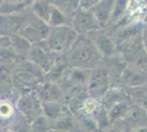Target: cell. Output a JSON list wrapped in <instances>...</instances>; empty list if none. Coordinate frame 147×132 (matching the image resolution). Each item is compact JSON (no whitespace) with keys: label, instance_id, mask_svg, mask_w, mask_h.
Returning a JSON list of instances; mask_svg holds the SVG:
<instances>
[{"label":"cell","instance_id":"19","mask_svg":"<svg viewBox=\"0 0 147 132\" xmlns=\"http://www.w3.org/2000/svg\"><path fill=\"white\" fill-rule=\"evenodd\" d=\"M0 108H1V119L8 120L13 117L14 108H13L12 104H10L9 101L7 100H2Z\"/></svg>","mask_w":147,"mask_h":132},{"label":"cell","instance_id":"22","mask_svg":"<svg viewBox=\"0 0 147 132\" xmlns=\"http://www.w3.org/2000/svg\"><path fill=\"white\" fill-rule=\"evenodd\" d=\"M142 40H143V44H144V47L147 53V24H145L143 26V30H142Z\"/></svg>","mask_w":147,"mask_h":132},{"label":"cell","instance_id":"1","mask_svg":"<svg viewBox=\"0 0 147 132\" xmlns=\"http://www.w3.org/2000/svg\"><path fill=\"white\" fill-rule=\"evenodd\" d=\"M68 63L70 67L92 69L100 64L101 53L90 37L79 34L70 50L68 51Z\"/></svg>","mask_w":147,"mask_h":132},{"label":"cell","instance_id":"20","mask_svg":"<svg viewBox=\"0 0 147 132\" xmlns=\"http://www.w3.org/2000/svg\"><path fill=\"white\" fill-rule=\"evenodd\" d=\"M134 96L136 104L147 111V88H145L144 91H142L140 94H134Z\"/></svg>","mask_w":147,"mask_h":132},{"label":"cell","instance_id":"11","mask_svg":"<svg viewBox=\"0 0 147 132\" xmlns=\"http://www.w3.org/2000/svg\"><path fill=\"white\" fill-rule=\"evenodd\" d=\"M63 89L58 85L53 82H46L37 85L36 96L38 99L43 102H52V101H59L63 96Z\"/></svg>","mask_w":147,"mask_h":132},{"label":"cell","instance_id":"13","mask_svg":"<svg viewBox=\"0 0 147 132\" xmlns=\"http://www.w3.org/2000/svg\"><path fill=\"white\" fill-rule=\"evenodd\" d=\"M43 112L45 117L49 121H55L61 117L67 116L66 114V108L64 105L59 104V101H52V102H43L42 104Z\"/></svg>","mask_w":147,"mask_h":132},{"label":"cell","instance_id":"14","mask_svg":"<svg viewBox=\"0 0 147 132\" xmlns=\"http://www.w3.org/2000/svg\"><path fill=\"white\" fill-rule=\"evenodd\" d=\"M129 110L131 109H129V104L125 100L120 101V102L115 104L114 106H112L108 111V117H109L110 123H117V122L122 121L127 116Z\"/></svg>","mask_w":147,"mask_h":132},{"label":"cell","instance_id":"10","mask_svg":"<svg viewBox=\"0 0 147 132\" xmlns=\"http://www.w3.org/2000/svg\"><path fill=\"white\" fill-rule=\"evenodd\" d=\"M147 13L146 3L143 0H129L126 9L121 19H125L127 24L142 23Z\"/></svg>","mask_w":147,"mask_h":132},{"label":"cell","instance_id":"18","mask_svg":"<svg viewBox=\"0 0 147 132\" xmlns=\"http://www.w3.org/2000/svg\"><path fill=\"white\" fill-rule=\"evenodd\" d=\"M49 121L47 118L44 117H38L37 119H35L32 123V132H47L49 130Z\"/></svg>","mask_w":147,"mask_h":132},{"label":"cell","instance_id":"24","mask_svg":"<svg viewBox=\"0 0 147 132\" xmlns=\"http://www.w3.org/2000/svg\"><path fill=\"white\" fill-rule=\"evenodd\" d=\"M105 132H123V131H121V130L117 129V128H107Z\"/></svg>","mask_w":147,"mask_h":132},{"label":"cell","instance_id":"12","mask_svg":"<svg viewBox=\"0 0 147 132\" xmlns=\"http://www.w3.org/2000/svg\"><path fill=\"white\" fill-rule=\"evenodd\" d=\"M114 1L115 0H100L97 5H94L90 9L101 28L107 26L111 21L114 9Z\"/></svg>","mask_w":147,"mask_h":132},{"label":"cell","instance_id":"2","mask_svg":"<svg viewBox=\"0 0 147 132\" xmlns=\"http://www.w3.org/2000/svg\"><path fill=\"white\" fill-rule=\"evenodd\" d=\"M78 35L79 34L70 24L53 26L51 28L49 37L46 39V43L49 50L54 54L68 53Z\"/></svg>","mask_w":147,"mask_h":132},{"label":"cell","instance_id":"3","mask_svg":"<svg viewBox=\"0 0 147 132\" xmlns=\"http://www.w3.org/2000/svg\"><path fill=\"white\" fill-rule=\"evenodd\" d=\"M51 31V25L40 19L34 13L26 16L23 24L21 26L19 34L26 39L30 43H37L45 41Z\"/></svg>","mask_w":147,"mask_h":132},{"label":"cell","instance_id":"8","mask_svg":"<svg viewBox=\"0 0 147 132\" xmlns=\"http://www.w3.org/2000/svg\"><path fill=\"white\" fill-rule=\"evenodd\" d=\"M90 35H92V40L96 44V46L98 47L99 52L101 53L102 57L111 58L117 54V45L113 37L109 35L101 29L91 33Z\"/></svg>","mask_w":147,"mask_h":132},{"label":"cell","instance_id":"26","mask_svg":"<svg viewBox=\"0 0 147 132\" xmlns=\"http://www.w3.org/2000/svg\"><path fill=\"white\" fill-rule=\"evenodd\" d=\"M58 132H61V131H58Z\"/></svg>","mask_w":147,"mask_h":132},{"label":"cell","instance_id":"6","mask_svg":"<svg viewBox=\"0 0 147 132\" xmlns=\"http://www.w3.org/2000/svg\"><path fill=\"white\" fill-rule=\"evenodd\" d=\"M71 25L78 34L88 35L101 29L98 20L90 9L79 8L75 11L71 19Z\"/></svg>","mask_w":147,"mask_h":132},{"label":"cell","instance_id":"9","mask_svg":"<svg viewBox=\"0 0 147 132\" xmlns=\"http://www.w3.org/2000/svg\"><path fill=\"white\" fill-rule=\"evenodd\" d=\"M122 82L129 87L137 88L147 85V73L145 69L135 65H127L121 74Z\"/></svg>","mask_w":147,"mask_h":132},{"label":"cell","instance_id":"15","mask_svg":"<svg viewBox=\"0 0 147 132\" xmlns=\"http://www.w3.org/2000/svg\"><path fill=\"white\" fill-rule=\"evenodd\" d=\"M53 6L54 5L49 3L47 0H34L33 3L31 5V9L36 17H38L40 19H42L49 24V20Z\"/></svg>","mask_w":147,"mask_h":132},{"label":"cell","instance_id":"4","mask_svg":"<svg viewBox=\"0 0 147 132\" xmlns=\"http://www.w3.org/2000/svg\"><path fill=\"white\" fill-rule=\"evenodd\" d=\"M109 78H110V70L104 65L96 66L91 69L90 77L88 81V94L92 98H102L109 88Z\"/></svg>","mask_w":147,"mask_h":132},{"label":"cell","instance_id":"16","mask_svg":"<svg viewBox=\"0 0 147 132\" xmlns=\"http://www.w3.org/2000/svg\"><path fill=\"white\" fill-rule=\"evenodd\" d=\"M125 93L122 91V90H120L119 88H112L111 90H108L105 93V95L102 97V106L107 110H109L115 104L125 100V98H126V94Z\"/></svg>","mask_w":147,"mask_h":132},{"label":"cell","instance_id":"25","mask_svg":"<svg viewBox=\"0 0 147 132\" xmlns=\"http://www.w3.org/2000/svg\"><path fill=\"white\" fill-rule=\"evenodd\" d=\"M6 132H13L12 130H10V131H6Z\"/></svg>","mask_w":147,"mask_h":132},{"label":"cell","instance_id":"7","mask_svg":"<svg viewBox=\"0 0 147 132\" xmlns=\"http://www.w3.org/2000/svg\"><path fill=\"white\" fill-rule=\"evenodd\" d=\"M18 109L28 121H34L43 111L36 94H25L18 101Z\"/></svg>","mask_w":147,"mask_h":132},{"label":"cell","instance_id":"17","mask_svg":"<svg viewBox=\"0 0 147 132\" xmlns=\"http://www.w3.org/2000/svg\"><path fill=\"white\" fill-rule=\"evenodd\" d=\"M49 24L51 25V28H53V26H59V25L69 24V23H68L65 13L63 12L59 8H57L56 6H53L51 17H49Z\"/></svg>","mask_w":147,"mask_h":132},{"label":"cell","instance_id":"23","mask_svg":"<svg viewBox=\"0 0 147 132\" xmlns=\"http://www.w3.org/2000/svg\"><path fill=\"white\" fill-rule=\"evenodd\" d=\"M129 132H147V127H137L131 129Z\"/></svg>","mask_w":147,"mask_h":132},{"label":"cell","instance_id":"5","mask_svg":"<svg viewBox=\"0 0 147 132\" xmlns=\"http://www.w3.org/2000/svg\"><path fill=\"white\" fill-rule=\"evenodd\" d=\"M54 55L55 54L49 50L46 40H45V41L32 44L26 56L30 62L37 65L44 72H49L56 63Z\"/></svg>","mask_w":147,"mask_h":132},{"label":"cell","instance_id":"21","mask_svg":"<svg viewBox=\"0 0 147 132\" xmlns=\"http://www.w3.org/2000/svg\"><path fill=\"white\" fill-rule=\"evenodd\" d=\"M100 0H80V8L82 9H91L94 5H97Z\"/></svg>","mask_w":147,"mask_h":132}]
</instances>
